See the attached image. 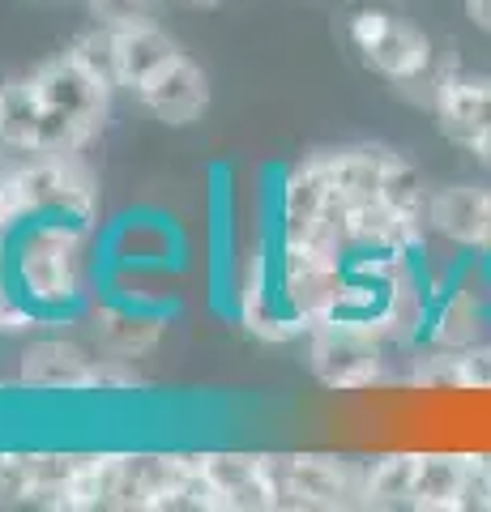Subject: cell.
<instances>
[{"mask_svg":"<svg viewBox=\"0 0 491 512\" xmlns=\"http://www.w3.org/2000/svg\"><path fill=\"white\" fill-rule=\"evenodd\" d=\"M99 227L69 218H26L0 235V278L35 312L39 329L86 325L94 303Z\"/></svg>","mask_w":491,"mask_h":512,"instance_id":"6da1fadb","label":"cell"},{"mask_svg":"<svg viewBox=\"0 0 491 512\" xmlns=\"http://www.w3.org/2000/svg\"><path fill=\"white\" fill-rule=\"evenodd\" d=\"M22 77L39 107L30 154H86L90 141L103 133L107 116H112L116 86L94 77L86 64H77L69 52L39 60L35 69Z\"/></svg>","mask_w":491,"mask_h":512,"instance_id":"7a4b0ae2","label":"cell"},{"mask_svg":"<svg viewBox=\"0 0 491 512\" xmlns=\"http://www.w3.org/2000/svg\"><path fill=\"white\" fill-rule=\"evenodd\" d=\"M346 43L372 73H380L398 90H410L419 103H432L436 82L457 64L453 56H436V43L415 22L389 9H355L346 18Z\"/></svg>","mask_w":491,"mask_h":512,"instance_id":"3957f363","label":"cell"},{"mask_svg":"<svg viewBox=\"0 0 491 512\" xmlns=\"http://www.w3.org/2000/svg\"><path fill=\"white\" fill-rule=\"evenodd\" d=\"M278 512L363 508V461L342 453H265Z\"/></svg>","mask_w":491,"mask_h":512,"instance_id":"277c9868","label":"cell"},{"mask_svg":"<svg viewBox=\"0 0 491 512\" xmlns=\"http://www.w3.org/2000/svg\"><path fill=\"white\" fill-rule=\"evenodd\" d=\"M304 363L329 393H368L393 380V346L359 325H312Z\"/></svg>","mask_w":491,"mask_h":512,"instance_id":"5b68a950","label":"cell"},{"mask_svg":"<svg viewBox=\"0 0 491 512\" xmlns=\"http://www.w3.org/2000/svg\"><path fill=\"white\" fill-rule=\"evenodd\" d=\"M18 192L26 218H69L86 222V227H103L99 175L86 163V154H22Z\"/></svg>","mask_w":491,"mask_h":512,"instance_id":"8992f818","label":"cell"},{"mask_svg":"<svg viewBox=\"0 0 491 512\" xmlns=\"http://www.w3.org/2000/svg\"><path fill=\"white\" fill-rule=\"evenodd\" d=\"M94 367H99L94 342L86 346L82 338H69L65 329H39L18 350L13 384L22 393H43V397H90Z\"/></svg>","mask_w":491,"mask_h":512,"instance_id":"52a82bcc","label":"cell"},{"mask_svg":"<svg viewBox=\"0 0 491 512\" xmlns=\"http://www.w3.org/2000/svg\"><path fill=\"white\" fill-rule=\"evenodd\" d=\"M129 94L137 99V107L163 128H193L205 120V111H210V73L180 47V52L158 64L150 77H141Z\"/></svg>","mask_w":491,"mask_h":512,"instance_id":"ba28073f","label":"cell"},{"mask_svg":"<svg viewBox=\"0 0 491 512\" xmlns=\"http://www.w3.org/2000/svg\"><path fill=\"white\" fill-rule=\"evenodd\" d=\"M197 461L214 487L218 512H278V495H274V483H269L265 453L210 448V453H197Z\"/></svg>","mask_w":491,"mask_h":512,"instance_id":"9c48e42d","label":"cell"},{"mask_svg":"<svg viewBox=\"0 0 491 512\" xmlns=\"http://www.w3.org/2000/svg\"><path fill=\"white\" fill-rule=\"evenodd\" d=\"M427 107H432L440 133H445L453 146L470 150L491 128V77H470L453 64L436 82V94Z\"/></svg>","mask_w":491,"mask_h":512,"instance_id":"30bf717a","label":"cell"},{"mask_svg":"<svg viewBox=\"0 0 491 512\" xmlns=\"http://www.w3.org/2000/svg\"><path fill=\"white\" fill-rule=\"evenodd\" d=\"M491 231V184H449L436 188L432 201V235L445 244L483 256Z\"/></svg>","mask_w":491,"mask_h":512,"instance_id":"8fae6325","label":"cell"},{"mask_svg":"<svg viewBox=\"0 0 491 512\" xmlns=\"http://www.w3.org/2000/svg\"><path fill=\"white\" fill-rule=\"evenodd\" d=\"M436 282V303H432V325H427V338L423 346L432 350H470L474 342H483V329H487V308L479 303V295L470 291L466 282L449 278H432Z\"/></svg>","mask_w":491,"mask_h":512,"instance_id":"7c38bea8","label":"cell"},{"mask_svg":"<svg viewBox=\"0 0 491 512\" xmlns=\"http://www.w3.org/2000/svg\"><path fill=\"white\" fill-rule=\"evenodd\" d=\"M432 201L436 188L427 184V175L406 154H393L385 180H380V205L402 222L419 248H427V239H432Z\"/></svg>","mask_w":491,"mask_h":512,"instance_id":"4fadbf2b","label":"cell"},{"mask_svg":"<svg viewBox=\"0 0 491 512\" xmlns=\"http://www.w3.org/2000/svg\"><path fill=\"white\" fill-rule=\"evenodd\" d=\"M466 478H470V453L427 448V453H419L410 508L415 512H466Z\"/></svg>","mask_w":491,"mask_h":512,"instance_id":"5bb4252c","label":"cell"},{"mask_svg":"<svg viewBox=\"0 0 491 512\" xmlns=\"http://www.w3.org/2000/svg\"><path fill=\"white\" fill-rule=\"evenodd\" d=\"M176 52H180V43L167 35L163 22L116 30V82H120V90H133L141 77H150L158 64L171 60Z\"/></svg>","mask_w":491,"mask_h":512,"instance_id":"9a60e30c","label":"cell"},{"mask_svg":"<svg viewBox=\"0 0 491 512\" xmlns=\"http://www.w3.org/2000/svg\"><path fill=\"white\" fill-rule=\"evenodd\" d=\"M415 470H419V453H410V448L363 461V508H410Z\"/></svg>","mask_w":491,"mask_h":512,"instance_id":"2e32d148","label":"cell"},{"mask_svg":"<svg viewBox=\"0 0 491 512\" xmlns=\"http://www.w3.org/2000/svg\"><path fill=\"white\" fill-rule=\"evenodd\" d=\"M65 52L77 60V64H86V69L94 73V77H103L107 86H116L120 90V82H116V30H107V26H99L94 22L90 30H82Z\"/></svg>","mask_w":491,"mask_h":512,"instance_id":"e0dca14e","label":"cell"},{"mask_svg":"<svg viewBox=\"0 0 491 512\" xmlns=\"http://www.w3.org/2000/svg\"><path fill=\"white\" fill-rule=\"evenodd\" d=\"M90 22L107 30H133V26H158L163 22V0H86Z\"/></svg>","mask_w":491,"mask_h":512,"instance_id":"ac0fdd59","label":"cell"},{"mask_svg":"<svg viewBox=\"0 0 491 512\" xmlns=\"http://www.w3.org/2000/svg\"><path fill=\"white\" fill-rule=\"evenodd\" d=\"M449 389L453 393H491V342H474L470 350H449Z\"/></svg>","mask_w":491,"mask_h":512,"instance_id":"d6986e66","label":"cell"},{"mask_svg":"<svg viewBox=\"0 0 491 512\" xmlns=\"http://www.w3.org/2000/svg\"><path fill=\"white\" fill-rule=\"evenodd\" d=\"M466 18L483 30V35H491V0H466Z\"/></svg>","mask_w":491,"mask_h":512,"instance_id":"ffe728a7","label":"cell"},{"mask_svg":"<svg viewBox=\"0 0 491 512\" xmlns=\"http://www.w3.org/2000/svg\"><path fill=\"white\" fill-rule=\"evenodd\" d=\"M470 154H474V163H479V167L491 175V128H487V133H483L479 141H474V146H470Z\"/></svg>","mask_w":491,"mask_h":512,"instance_id":"44dd1931","label":"cell"},{"mask_svg":"<svg viewBox=\"0 0 491 512\" xmlns=\"http://www.w3.org/2000/svg\"><path fill=\"white\" fill-rule=\"evenodd\" d=\"M176 5H184V9H193V13H214V9H223L227 0H176Z\"/></svg>","mask_w":491,"mask_h":512,"instance_id":"7402d4cb","label":"cell"},{"mask_svg":"<svg viewBox=\"0 0 491 512\" xmlns=\"http://www.w3.org/2000/svg\"><path fill=\"white\" fill-rule=\"evenodd\" d=\"M483 256H491V231H487V248H483Z\"/></svg>","mask_w":491,"mask_h":512,"instance_id":"603a6c76","label":"cell"},{"mask_svg":"<svg viewBox=\"0 0 491 512\" xmlns=\"http://www.w3.org/2000/svg\"><path fill=\"white\" fill-rule=\"evenodd\" d=\"M0 111H5V86H0Z\"/></svg>","mask_w":491,"mask_h":512,"instance_id":"cb8c5ba5","label":"cell"},{"mask_svg":"<svg viewBox=\"0 0 491 512\" xmlns=\"http://www.w3.org/2000/svg\"><path fill=\"white\" fill-rule=\"evenodd\" d=\"M487 261H491V256H487Z\"/></svg>","mask_w":491,"mask_h":512,"instance_id":"d4e9b609","label":"cell"}]
</instances>
